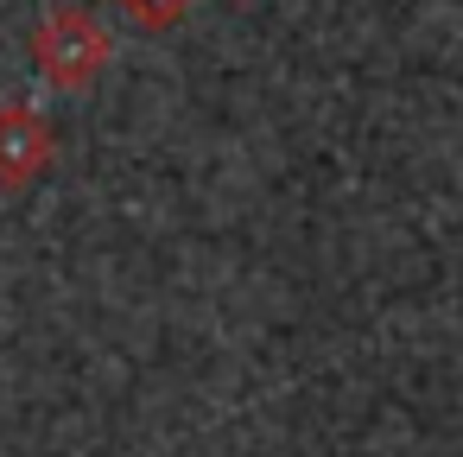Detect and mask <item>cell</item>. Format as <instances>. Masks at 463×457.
I'll use <instances>...</instances> for the list:
<instances>
[{
    "instance_id": "cell-1",
    "label": "cell",
    "mask_w": 463,
    "mask_h": 457,
    "mask_svg": "<svg viewBox=\"0 0 463 457\" xmlns=\"http://www.w3.org/2000/svg\"><path fill=\"white\" fill-rule=\"evenodd\" d=\"M109 52H115V39L90 7H52L33 33V64L58 90H90L109 71Z\"/></svg>"
},
{
    "instance_id": "cell-2",
    "label": "cell",
    "mask_w": 463,
    "mask_h": 457,
    "mask_svg": "<svg viewBox=\"0 0 463 457\" xmlns=\"http://www.w3.org/2000/svg\"><path fill=\"white\" fill-rule=\"evenodd\" d=\"M52 121L33 102H0V191H26L52 166Z\"/></svg>"
},
{
    "instance_id": "cell-3",
    "label": "cell",
    "mask_w": 463,
    "mask_h": 457,
    "mask_svg": "<svg viewBox=\"0 0 463 457\" xmlns=\"http://www.w3.org/2000/svg\"><path fill=\"white\" fill-rule=\"evenodd\" d=\"M121 7H128L140 26H153V33H159V26L184 20V7H191V0H121Z\"/></svg>"
}]
</instances>
